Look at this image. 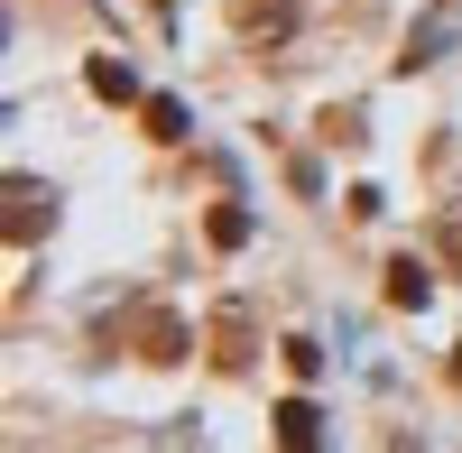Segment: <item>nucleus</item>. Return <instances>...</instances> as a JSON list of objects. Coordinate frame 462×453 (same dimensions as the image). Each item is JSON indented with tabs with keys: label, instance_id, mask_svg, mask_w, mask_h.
I'll list each match as a JSON object with an SVG mask.
<instances>
[{
	"label": "nucleus",
	"instance_id": "nucleus-3",
	"mask_svg": "<svg viewBox=\"0 0 462 453\" xmlns=\"http://www.w3.org/2000/svg\"><path fill=\"white\" fill-rule=\"evenodd\" d=\"M93 93H102V102H130V93H139V74H130V65H111V56H93Z\"/></svg>",
	"mask_w": 462,
	"mask_h": 453
},
{
	"label": "nucleus",
	"instance_id": "nucleus-2",
	"mask_svg": "<svg viewBox=\"0 0 462 453\" xmlns=\"http://www.w3.org/2000/svg\"><path fill=\"white\" fill-rule=\"evenodd\" d=\"M278 444H287V453L315 444V407H305V398H287V407H278Z\"/></svg>",
	"mask_w": 462,
	"mask_h": 453
},
{
	"label": "nucleus",
	"instance_id": "nucleus-4",
	"mask_svg": "<svg viewBox=\"0 0 462 453\" xmlns=\"http://www.w3.org/2000/svg\"><path fill=\"white\" fill-rule=\"evenodd\" d=\"M213 241H222V250H241V241H250V213H231V204H222V213H213Z\"/></svg>",
	"mask_w": 462,
	"mask_h": 453
},
{
	"label": "nucleus",
	"instance_id": "nucleus-5",
	"mask_svg": "<svg viewBox=\"0 0 462 453\" xmlns=\"http://www.w3.org/2000/svg\"><path fill=\"white\" fill-rule=\"evenodd\" d=\"M148 130H158V139H185V102H148Z\"/></svg>",
	"mask_w": 462,
	"mask_h": 453
},
{
	"label": "nucleus",
	"instance_id": "nucleus-1",
	"mask_svg": "<svg viewBox=\"0 0 462 453\" xmlns=\"http://www.w3.org/2000/svg\"><path fill=\"white\" fill-rule=\"evenodd\" d=\"M426 296H435V269L426 259H398L389 269V306H426Z\"/></svg>",
	"mask_w": 462,
	"mask_h": 453
}]
</instances>
